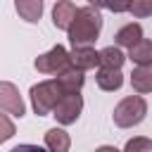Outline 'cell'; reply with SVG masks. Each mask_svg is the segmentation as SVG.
Returning a JSON list of instances; mask_svg holds the SVG:
<instances>
[{
    "label": "cell",
    "mask_w": 152,
    "mask_h": 152,
    "mask_svg": "<svg viewBox=\"0 0 152 152\" xmlns=\"http://www.w3.org/2000/svg\"><path fill=\"white\" fill-rule=\"evenodd\" d=\"M100 31H102L100 10L95 5H86V7H78V14L66 33H69V40L74 48H90V43L97 40Z\"/></svg>",
    "instance_id": "obj_1"
},
{
    "label": "cell",
    "mask_w": 152,
    "mask_h": 152,
    "mask_svg": "<svg viewBox=\"0 0 152 152\" xmlns=\"http://www.w3.org/2000/svg\"><path fill=\"white\" fill-rule=\"evenodd\" d=\"M28 95H31L33 112L38 116H45V114H50V112L57 109V104L62 102V97L66 93L62 90V86L57 83V78H52V81H40L36 86H31V93Z\"/></svg>",
    "instance_id": "obj_2"
},
{
    "label": "cell",
    "mask_w": 152,
    "mask_h": 152,
    "mask_svg": "<svg viewBox=\"0 0 152 152\" xmlns=\"http://www.w3.org/2000/svg\"><path fill=\"white\" fill-rule=\"evenodd\" d=\"M95 152H121V150H116L114 145H100V147H97Z\"/></svg>",
    "instance_id": "obj_21"
},
{
    "label": "cell",
    "mask_w": 152,
    "mask_h": 152,
    "mask_svg": "<svg viewBox=\"0 0 152 152\" xmlns=\"http://www.w3.org/2000/svg\"><path fill=\"white\" fill-rule=\"evenodd\" d=\"M45 147H48V152H69L71 138L64 128H50V131H45Z\"/></svg>",
    "instance_id": "obj_10"
},
{
    "label": "cell",
    "mask_w": 152,
    "mask_h": 152,
    "mask_svg": "<svg viewBox=\"0 0 152 152\" xmlns=\"http://www.w3.org/2000/svg\"><path fill=\"white\" fill-rule=\"evenodd\" d=\"M0 124H2V135H0V140L5 142V140H10V138L14 135V126L10 124V119H7V114H2V116H0Z\"/></svg>",
    "instance_id": "obj_19"
},
{
    "label": "cell",
    "mask_w": 152,
    "mask_h": 152,
    "mask_svg": "<svg viewBox=\"0 0 152 152\" xmlns=\"http://www.w3.org/2000/svg\"><path fill=\"white\" fill-rule=\"evenodd\" d=\"M126 57H128V55H124L116 45H109V48L100 50V69H114V71H121Z\"/></svg>",
    "instance_id": "obj_11"
},
{
    "label": "cell",
    "mask_w": 152,
    "mask_h": 152,
    "mask_svg": "<svg viewBox=\"0 0 152 152\" xmlns=\"http://www.w3.org/2000/svg\"><path fill=\"white\" fill-rule=\"evenodd\" d=\"M95 81H97V86H100L102 90H107V93L119 90V88L124 86L121 71H114V69H100V71L95 74Z\"/></svg>",
    "instance_id": "obj_16"
},
{
    "label": "cell",
    "mask_w": 152,
    "mask_h": 152,
    "mask_svg": "<svg viewBox=\"0 0 152 152\" xmlns=\"http://www.w3.org/2000/svg\"><path fill=\"white\" fill-rule=\"evenodd\" d=\"M128 59L135 66H152V40L142 38L135 48L128 50Z\"/></svg>",
    "instance_id": "obj_13"
},
{
    "label": "cell",
    "mask_w": 152,
    "mask_h": 152,
    "mask_svg": "<svg viewBox=\"0 0 152 152\" xmlns=\"http://www.w3.org/2000/svg\"><path fill=\"white\" fill-rule=\"evenodd\" d=\"M128 12L135 17H150L152 14V0H135L133 5H128Z\"/></svg>",
    "instance_id": "obj_18"
},
{
    "label": "cell",
    "mask_w": 152,
    "mask_h": 152,
    "mask_svg": "<svg viewBox=\"0 0 152 152\" xmlns=\"http://www.w3.org/2000/svg\"><path fill=\"white\" fill-rule=\"evenodd\" d=\"M10 152H48V150H43V147H38V145H17V147H12Z\"/></svg>",
    "instance_id": "obj_20"
},
{
    "label": "cell",
    "mask_w": 152,
    "mask_h": 152,
    "mask_svg": "<svg viewBox=\"0 0 152 152\" xmlns=\"http://www.w3.org/2000/svg\"><path fill=\"white\" fill-rule=\"evenodd\" d=\"M36 69L40 74H64L66 69H71V52L64 45H55L52 50H48L45 55L36 57Z\"/></svg>",
    "instance_id": "obj_4"
},
{
    "label": "cell",
    "mask_w": 152,
    "mask_h": 152,
    "mask_svg": "<svg viewBox=\"0 0 152 152\" xmlns=\"http://www.w3.org/2000/svg\"><path fill=\"white\" fill-rule=\"evenodd\" d=\"M57 83L62 86V90H64L66 95H71V93H78V90L83 88L86 76H83V71H78V69H66L64 74L57 76Z\"/></svg>",
    "instance_id": "obj_12"
},
{
    "label": "cell",
    "mask_w": 152,
    "mask_h": 152,
    "mask_svg": "<svg viewBox=\"0 0 152 152\" xmlns=\"http://www.w3.org/2000/svg\"><path fill=\"white\" fill-rule=\"evenodd\" d=\"M114 40H116V45L131 50V48H135V45L142 40V26L135 24V21H131V24H126V26H121V28L116 31Z\"/></svg>",
    "instance_id": "obj_9"
},
{
    "label": "cell",
    "mask_w": 152,
    "mask_h": 152,
    "mask_svg": "<svg viewBox=\"0 0 152 152\" xmlns=\"http://www.w3.org/2000/svg\"><path fill=\"white\" fill-rule=\"evenodd\" d=\"M81 112H83V97L78 93H71V95H64L62 97V102L57 104V109L52 112V116L62 126H69V124H74L81 116Z\"/></svg>",
    "instance_id": "obj_5"
},
{
    "label": "cell",
    "mask_w": 152,
    "mask_h": 152,
    "mask_svg": "<svg viewBox=\"0 0 152 152\" xmlns=\"http://www.w3.org/2000/svg\"><path fill=\"white\" fill-rule=\"evenodd\" d=\"M76 14H78V7H76L74 2L59 0V2L52 7V24H55L57 28H62V31H69V26L74 24Z\"/></svg>",
    "instance_id": "obj_7"
},
{
    "label": "cell",
    "mask_w": 152,
    "mask_h": 152,
    "mask_svg": "<svg viewBox=\"0 0 152 152\" xmlns=\"http://www.w3.org/2000/svg\"><path fill=\"white\" fill-rule=\"evenodd\" d=\"M145 114H147V102L140 95H128L114 107L112 116L119 128H133L145 119Z\"/></svg>",
    "instance_id": "obj_3"
},
{
    "label": "cell",
    "mask_w": 152,
    "mask_h": 152,
    "mask_svg": "<svg viewBox=\"0 0 152 152\" xmlns=\"http://www.w3.org/2000/svg\"><path fill=\"white\" fill-rule=\"evenodd\" d=\"M14 7L19 12V17L26 19L28 24H36L40 19V14H43V2L40 0H17Z\"/></svg>",
    "instance_id": "obj_15"
},
{
    "label": "cell",
    "mask_w": 152,
    "mask_h": 152,
    "mask_svg": "<svg viewBox=\"0 0 152 152\" xmlns=\"http://www.w3.org/2000/svg\"><path fill=\"white\" fill-rule=\"evenodd\" d=\"M124 152H152V140H150V138H142V135L131 138V140L126 142Z\"/></svg>",
    "instance_id": "obj_17"
},
{
    "label": "cell",
    "mask_w": 152,
    "mask_h": 152,
    "mask_svg": "<svg viewBox=\"0 0 152 152\" xmlns=\"http://www.w3.org/2000/svg\"><path fill=\"white\" fill-rule=\"evenodd\" d=\"M0 107L5 109V114L19 116V119L26 114V107L21 102V95H19L17 86H12L10 81H2L0 83Z\"/></svg>",
    "instance_id": "obj_6"
},
{
    "label": "cell",
    "mask_w": 152,
    "mask_h": 152,
    "mask_svg": "<svg viewBox=\"0 0 152 152\" xmlns=\"http://www.w3.org/2000/svg\"><path fill=\"white\" fill-rule=\"evenodd\" d=\"M131 86L135 93H152V66H135L131 74Z\"/></svg>",
    "instance_id": "obj_14"
},
{
    "label": "cell",
    "mask_w": 152,
    "mask_h": 152,
    "mask_svg": "<svg viewBox=\"0 0 152 152\" xmlns=\"http://www.w3.org/2000/svg\"><path fill=\"white\" fill-rule=\"evenodd\" d=\"M100 64V52L95 48H74L71 50V69L88 71Z\"/></svg>",
    "instance_id": "obj_8"
}]
</instances>
